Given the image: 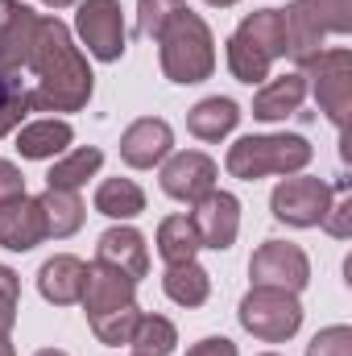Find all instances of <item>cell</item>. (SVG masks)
<instances>
[{
  "instance_id": "cell-1",
  "label": "cell",
  "mask_w": 352,
  "mask_h": 356,
  "mask_svg": "<svg viewBox=\"0 0 352 356\" xmlns=\"http://www.w3.org/2000/svg\"><path fill=\"white\" fill-rule=\"evenodd\" d=\"M29 79V108L33 112H79L88 108L95 75L88 58L79 54L71 29L58 17H38L33 46L25 58Z\"/></svg>"
},
{
  "instance_id": "cell-2",
  "label": "cell",
  "mask_w": 352,
  "mask_h": 356,
  "mask_svg": "<svg viewBox=\"0 0 352 356\" xmlns=\"http://www.w3.org/2000/svg\"><path fill=\"white\" fill-rule=\"evenodd\" d=\"M83 315H88L91 332L99 344H129L137 319H141V307H137V282L120 269L104 266V261H91L83 273Z\"/></svg>"
},
{
  "instance_id": "cell-3",
  "label": "cell",
  "mask_w": 352,
  "mask_h": 356,
  "mask_svg": "<svg viewBox=\"0 0 352 356\" xmlns=\"http://www.w3.org/2000/svg\"><path fill=\"white\" fill-rule=\"evenodd\" d=\"M158 42V58H162V75L170 83H203L216 71V38L207 29V21L191 8L175 13L166 21V29L154 38Z\"/></svg>"
},
{
  "instance_id": "cell-4",
  "label": "cell",
  "mask_w": 352,
  "mask_h": 356,
  "mask_svg": "<svg viewBox=\"0 0 352 356\" xmlns=\"http://www.w3.org/2000/svg\"><path fill=\"white\" fill-rule=\"evenodd\" d=\"M286 58V25H282V8H257L249 13L237 33L228 38V71L241 83H265L269 67Z\"/></svg>"
},
{
  "instance_id": "cell-5",
  "label": "cell",
  "mask_w": 352,
  "mask_h": 356,
  "mask_svg": "<svg viewBox=\"0 0 352 356\" xmlns=\"http://www.w3.org/2000/svg\"><path fill=\"white\" fill-rule=\"evenodd\" d=\"M311 162V145L298 133H273V137H241L228 149V175L241 182H257L269 175H298Z\"/></svg>"
},
{
  "instance_id": "cell-6",
  "label": "cell",
  "mask_w": 352,
  "mask_h": 356,
  "mask_svg": "<svg viewBox=\"0 0 352 356\" xmlns=\"http://www.w3.org/2000/svg\"><path fill=\"white\" fill-rule=\"evenodd\" d=\"M286 25V58L298 67L323 50L328 33H349L352 29V0H294L282 8Z\"/></svg>"
},
{
  "instance_id": "cell-7",
  "label": "cell",
  "mask_w": 352,
  "mask_h": 356,
  "mask_svg": "<svg viewBox=\"0 0 352 356\" xmlns=\"http://www.w3.org/2000/svg\"><path fill=\"white\" fill-rule=\"evenodd\" d=\"M241 327L253 332L265 344H282L290 340L298 327H303V307H298V294L290 290H273V286H253L245 298H241Z\"/></svg>"
},
{
  "instance_id": "cell-8",
  "label": "cell",
  "mask_w": 352,
  "mask_h": 356,
  "mask_svg": "<svg viewBox=\"0 0 352 356\" xmlns=\"http://www.w3.org/2000/svg\"><path fill=\"white\" fill-rule=\"evenodd\" d=\"M298 75L311 79V91H315L319 108L328 112V120H332L336 129H344V120H349V104H352V54L349 50H344V46H336V50H319L315 58L303 63Z\"/></svg>"
},
{
  "instance_id": "cell-9",
  "label": "cell",
  "mask_w": 352,
  "mask_h": 356,
  "mask_svg": "<svg viewBox=\"0 0 352 356\" xmlns=\"http://www.w3.org/2000/svg\"><path fill=\"white\" fill-rule=\"evenodd\" d=\"M75 29H79V42L88 46L91 58L116 63L125 54V13H120V0H79Z\"/></svg>"
},
{
  "instance_id": "cell-10",
  "label": "cell",
  "mask_w": 352,
  "mask_h": 356,
  "mask_svg": "<svg viewBox=\"0 0 352 356\" xmlns=\"http://www.w3.org/2000/svg\"><path fill=\"white\" fill-rule=\"evenodd\" d=\"M269 207L282 224L290 228H315L323 220V211L332 207V186L323 178H282L269 195Z\"/></svg>"
},
{
  "instance_id": "cell-11",
  "label": "cell",
  "mask_w": 352,
  "mask_h": 356,
  "mask_svg": "<svg viewBox=\"0 0 352 356\" xmlns=\"http://www.w3.org/2000/svg\"><path fill=\"white\" fill-rule=\"evenodd\" d=\"M249 277H253V286H273V290L298 294L311 282V261L290 241H265L249 261Z\"/></svg>"
},
{
  "instance_id": "cell-12",
  "label": "cell",
  "mask_w": 352,
  "mask_h": 356,
  "mask_svg": "<svg viewBox=\"0 0 352 356\" xmlns=\"http://www.w3.org/2000/svg\"><path fill=\"white\" fill-rule=\"evenodd\" d=\"M191 224H195L203 249L224 253V249H232V241H237V232H241V199L228 195V191H211V195H203V199L195 203Z\"/></svg>"
},
{
  "instance_id": "cell-13",
  "label": "cell",
  "mask_w": 352,
  "mask_h": 356,
  "mask_svg": "<svg viewBox=\"0 0 352 356\" xmlns=\"http://www.w3.org/2000/svg\"><path fill=\"white\" fill-rule=\"evenodd\" d=\"M38 13L21 0H0V71L25 75V58L33 46Z\"/></svg>"
},
{
  "instance_id": "cell-14",
  "label": "cell",
  "mask_w": 352,
  "mask_h": 356,
  "mask_svg": "<svg viewBox=\"0 0 352 356\" xmlns=\"http://www.w3.org/2000/svg\"><path fill=\"white\" fill-rule=\"evenodd\" d=\"M162 191L170 199H182V203H199L203 195L216 191V162L207 154H199V149L175 154L162 166Z\"/></svg>"
},
{
  "instance_id": "cell-15",
  "label": "cell",
  "mask_w": 352,
  "mask_h": 356,
  "mask_svg": "<svg viewBox=\"0 0 352 356\" xmlns=\"http://www.w3.org/2000/svg\"><path fill=\"white\" fill-rule=\"evenodd\" d=\"M170 145H175L170 124L162 116H141L120 133V162L133 170H150L170 154Z\"/></svg>"
},
{
  "instance_id": "cell-16",
  "label": "cell",
  "mask_w": 352,
  "mask_h": 356,
  "mask_svg": "<svg viewBox=\"0 0 352 356\" xmlns=\"http://www.w3.org/2000/svg\"><path fill=\"white\" fill-rule=\"evenodd\" d=\"M46 241V216L42 203L29 195H17L8 203H0V245L8 253H29Z\"/></svg>"
},
{
  "instance_id": "cell-17",
  "label": "cell",
  "mask_w": 352,
  "mask_h": 356,
  "mask_svg": "<svg viewBox=\"0 0 352 356\" xmlns=\"http://www.w3.org/2000/svg\"><path fill=\"white\" fill-rule=\"evenodd\" d=\"M95 261H104V266L120 269V273H129L133 282L137 277H145L150 273V249H145V236L137 232V228H108L104 236H99V245H95Z\"/></svg>"
},
{
  "instance_id": "cell-18",
  "label": "cell",
  "mask_w": 352,
  "mask_h": 356,
  "mask_svg": "<svg viewBox=\"0 0 352 356\" xmlns=\"http://www.w3.org/2000/svg\"><path fill=\"white\" fill-rule=\"evenodd\" d=\"M83 273H88V266H83L79 257L58 253V257H50L46 266L38 269V290H42L46 302L71 307V302H79V294H83Z\"/></svg>"
},
{
  "instance_id": "cell-19",
  "label": "cell",
  "mask_w": 352,
  "mask_h": 356,
  "mask_svg": "<svg viewBox=\"0 0 352 356\" xmlns=\"http://www.w3.org/2000/svg\"><path fill=\"white\" fill-rule=\"evenodd\" d=\"M303 99H307V79L298 71H286V75L262 83V91L253 95V116L257 120H286L303 108Z\"/></svg>"
},
{
  "instance_id": "cell-20",
  "label": "cell",
  "mask_w": 352,
  "mask_h": 356,
  "mask_svg": "<svg viewBox=\"0 0 352 356\" xmlns=\"http://www.w3.org/2000/svg\"><path fill=\"white\" fill-rule=\"evenodd\" d=\"M237 124H241V108H237L228 95H207V99H199V104L186 112V129H191L199 141H220V137H228Z\"/></svg>"
},
{
  "instance_id": "cell-21",
  "label": "cell",
  "mask_w": 352,
  "mask_h": 356,
  "mask_svg": "<svg viewBox=\"0 0 352 356\" xmlns=\"http://www.w3.org/2000/svg\"><path fill=\"white\" fill-rule=\"evenodd\" d=\"M75 141V133H71V124L67 120H33V124H25L21 133H17V149H21V158H29V162H46V158H58V154H67V145Z\"/></svg>"
},
{
  "instance_id": "cell-22",
  "label": "cell",
  "mask_w": 352,
  "mask_h": 356,
  "mask_svg": "<svg viewBox=\"0 0 352 356\" xmlns=\"http://www.w3.org/2000/svg\"><path fill=\"white\" fill-rule=\"evenodd\" d=\"M38 203H42V216H46V236L67 241V236H75L83 228L88 207H83L79 191H54V186H46L38 195Z\"/></svg>"
},
{
  "instance_id": "cell-23",
  "label": "cell",
  "mask_w": 352,
  "mask_h": 356,
  "mask_svg": "<svg viewBox=\"0 0 352 356\" xmlns=\"http://www.w3.org/2000/svg\"><path fill=\"white\" fill-rule=\"evenodd\" d=\"M95 211L108 220H133L145 211V191L133 178H104L95 186Z\"/></svg>"
},
{
  "instance_id": "cell-24",
  "label": "cell",
  "mask_w": 352,
  "mask_h": 356,
  "mask_svg": "<svg viewBox=\"0 0 352 356\" xmlns=\"http://www.w3.org/2000/svg\"><path fill=\"white\" fill-rule=\"evenodd\" d=\"M162 290L178 307H203L211 294V273L195 261H182V266H170L162 273Z\"/></svg>"
},
{
  "instance_id": "cell-25",
  "label": "cell",
  "mask_w": 352,
  "mask_h": 356,
  "mask_svg": "<svg viewBox=\"0 0 352 356\" xmlns=\"http://www.w3.org/2000/svg\"><path fill=\"white\" fill-rule=\"evenodd\" d=\"M199 249H203V245H199V232H195L191 216H166V220L158 224V253H162L166 266L195 261Z\"/></svg>"
},
{
  "instance_id": "cell-26",
  "label": "cell",
  "mask_w": 352,
  "mask_h": 356,
  "mask_svg": "<svg viewBox=\"0 0 352 356\" xmlns=\"http://www.w3.org/2000/svg\"><path fill=\"white\" fill-rule=\"evenodd\" d=\"M99 166H104V154H99L95 145L71 149L67 158H58V162H54V170L46 175V186H54V191H79V186L99 170Z\"/></svg>"
},
{
  "instance_id": "cell-27",
  "label": "cell",
  "mask_w": 352,
  "mask_h": 356,
  "mask_svg": "<svg viewBox=\"0 0 352 356\" xmlns=\"http://www.w3.org/2000/svg\"><path fill=\"white\" fill-rule=\"evenodd\" d=\"M129 344H133L137 356H170L178 344V332H175V323L162 319V315H141L133 336H129Z\"/></svg>"
},
{
  "instance_id": "cell-28",
  "label": "cell",
  "mask_w": 352,
  "mask_h": 356,
  "mask_svg": "<svg viewBox=\"0 0 352 356\" xmlns=\"http://www.w3.org/2000/svg\"><path fill=\"white\" fill-rule=\"evenodd\" d=\"M186 8V0H137V33L141 38H158L166 29V21Z\"/></svg>"
},
{
  "instance_id": "cell-29",
  "label": "cell",
  "mask_w": 352,
  "mask_h": 356,
  "mask_svg": "<svg viewBox=\"0 0 352 356\" xmlns=\"http://www.w3.org/2000/svg\"><path fill=\"white\" fill-rule=\"evenodd\" d=\"M17 302H21V277L8 266H0V336L13 332V323H17Z\"/></svg>"
},
{
  "instance_id": "cell-30",
  "label": "cell",
  "mask_w": 352,
  "mask_h": 356,
  "mask_svg": "<svg viewBox=\"0 0 352 356\" xmlns=\"http://www.w3.org/2000/svg\"><path fill=\"white\" fill-rule=\"evenodd\" d=\"M307 356H352V327H344V323L323 327V332L307 344Z\"/></svg>"
},
{
  "instance_id": "cell-31",
  "label": "cell",
  "mask_w": 352,
  "mask_h": 356,
  "mask_svg": "<svg viewBox=\"0 0 352 356\" xmlns=\"http://www.w3.org/2000/svg\"><path fill=\"white\" fill-rule=\"evenodd\" d=\"M319 228H323V232H332L336 241H349V236H352V195H340V199L323 211Z\"/></svg>"
},
{
  "instance_id": "cell-32",
  "label": "cell",
  "mask_w": 352,
  "mask_h": 356,
  "mask_svg": "<svg viewBox=\"0 0 352 356\" xmlns=\"http://www.w3.org/2000/svg\"><path fill=\"white\" fill-rule=\"evenodd\" d=\"M17 195H25V175H21L13 162L0 158V203H8V199H17Z\"/></svg>"
},
{
  "instance_id": "cell-33",
  "label": "cell",
  "mask_w": 352,
  "mask_h": 356,
  "mask_svg": "<svg viewBox=\"0 0 352 356\" xmlns=\"http://www.w3.org/2000/svg\"><path fill=\"white\" fill-rule=\"evenodd\" d=\"M186 356H237V344L224 340V336H207V340H199Z\"/></svg>"
},
{
  "instance_id": "cell-34",
  "label": "cell",
  "mask_w": 352,
  "mask_h": 356,
  "mask_svg": "<svg viewBox=\"0 0 352 356\" xmlns=\"http://www.w3.org/2000/svg\"><path fill=\"white\" fill-rule=\"evenodd\" d=\"M0 356H17V348L8 344V336H0Z\"/></svg>"
},
{
  "instance_id": "cell-35",
  "label": "cell",
  "mask_w": 352,
  "mask_h": 356,
  "mask_svg": "<svg viewBox=\"0 0 352 356\" xmlns=\"http://www.w3.org/2000/svg\"><path fill=\"white\" fill-rule=\"evenodd\" d=\"M42 4H46V8H71L75 0H42Z\"/></svg>"
},
{
  "instance_id": "cell-36",
  "label": "cell",
  "mask_w": 352,
  "mask_h": 356,
  "mask_svg": "<svg viewBox=\"0 0 352 356\" xmlns=\"http://www.w3.org/2000/svg\"><path fill=\"white\" fill-rule=\"evenodd\" d=\"M207 4H211V8H232L237 0H207Z\"/></svg>"
},
{
  "instance_id": "cell-37",
  "label": "cell",
  "mask_w": 352,
  "mask_h": 356,
  "mask_svg": "<svg viewBox=\"0 0 352 356\" xmlns=\"http://www.w3.org/2000/svg\"><path fill=\"white\" fill-rule=\"evenodd\" d=\"M38 356H67V353H58V348H42Z\"/></svg>"
},
{
  "instance_id": "cell-38",
  "label": "cell",
  "mask_w": 352,
  "mask_h": 356,
  "mask_svg": "<svg viewBox=\"0 0 352 356\" xmlns=\"http://www.w3.org/2000/svg\"><path fill=\"white\" fill-rule=\"evenodd\" d=\"M262 356H278V353H262Z\"/></svg>"
},
{
  "instance_id": "cell-39",
  "label": "cell",
  "mask_w": 352,
  "mask_h": 356,
  "mask_svg": "<svg viewBox=\"0 0 352 356\" xmlns=\"http://www.w3.org/2000/svg\"><path fill=\"white\" fill-rule=\"evenodd\" d=\"M133 356H137V353H133Z\"/></svg>"
}]
</instances>
